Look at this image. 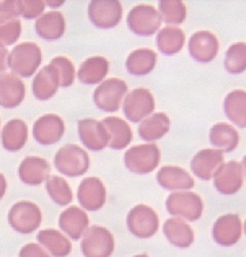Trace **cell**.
Segmentation results:
<instances>
[{
	"mask_svg": "<svg viewBox=\"0 0 246 257\" xmlns=\"http://www.w3.org/2000/svg\"><path fill=\"white\" fill-rule=\"evenodd\" d=\"M42 62L40 47L33 42H24L15 46L9 55L8 67L24 78H29Z\"/></svg>",
	"mask_w": 246,
	"mask_h": 257,
	"instance_id": "obj_1",
	"label": "cell"
},
{
	"mask_svg": "<svg viewBox=\"0 0 246 257\" xmlns=\"http://www.w3.org/2000/svg\"><path fill=\"white\" fill-rule=\"evenodd\" d=\"M55 165L64 175L70 177L83 175L89 168L88 154L77 145H66L57 152Z\"/></svg>",
	"mask_w": 246,
	"mask_h": 257,
	"instance_id": "obj_2",
	"label": "cell"
},
{
	"mask_svg": "<svg viewBox=\"0 0 246 257\" xmlns=\"http://www.w3.org/2000/svg\"><path fill=\"white\" fill-rule=\"evenodd\" d=\"M10 225L20 234H32L40 226L42 213L36 204L30 201H20L13 205L9 215Z\"/></svg>",
	"mask_w": 246,
	"mask_h": 257,
	"instance_id": "obj_3",
	"label": "cell"
},
{
	"mask_svg": "<svg viewBox=\"0 0 246 257\" xmlns=\"http://www.w3.org/2000/svg\"><path fill=\"white\" fill-rule=\"evenodd\" d=\"M160 161V150L155 144L139 145L129 149L125 155L127 168L136 174H148L156 169Z\"/></svg>",
	"mask_w": 246,
	"mask_h": 257,
	"instance_id": "obj_4",
	"label": "cell"
},
{
	"mask_svg": "<svg viewBox=\"0 0 246 257\" xmlns=\"http://www.w3.org/2000/svg\"><path fill=\"white\" fill-rule=\"evenodd\" d=\"M166 209L171 215L195 221L202 216L203 202L196 193L176 192L166 199Z\"/></svg>",
	"mask_w": 246,
	"mask_h": 257,
	"instance_id": "obj_5",
	"label": "cell"
},
{
	"mask_svg": "<svg viewBox=\"0 0 246 257\" xmlns=\"http://www.w3.org/2000/svg\"><path fill=\"white\" fill-rule=\"evenodd\" d=\"M115 248L114 237L109 229L100 225L88 228L81 242L84 257H110Z\"/></svg>",
	"mask_w": 246,
	"mask_h": 257,
	"instance_id": "obj_6",
	"label": "cell"
},
{
	"mask_svg": "<svg viewBox=\"0 0 246 257\" xmlns=\"http://www.w3.org/2000/svg\"><path fill=\"white\" fill-rule=\"evenodd\" d=\"M128 227L137 238L149 239L153 237L159 227L157 213L147 205H137L128 214Z\"/></svg>",
	"mask_w": 246,
	"mask_h": 257,
	"instance_id": "obj_7",
	"label": "cell"
},
{
	"mask_svg": "<svg viewBox=\"0 0 246 257\" xmlns=\"http://www.w3.org/2000/svg\"><path fill=\"white\" fill-rule=\"evenodd\" d=\"M161 17L152 6L139 5L128 15L129 28L137 35L152 36L161 26Z\"/></svg>",
	"mask_w": 246,
	"mask_h": 257,
	"instance_id": "obj_8",
	"label": "cell"
},
{
	"mask_svg": "<svg viewBox=\"0 0 246 257\" xmlns=\"http://www.w3.org/2000/svg\"><path fill=\"white\" fill-rule=\"evenodd\" d=\"M128 89L126 81L118 78H109L95 88L93 92L94 104L104 112H116Z\"/></svg>",
	"mask_w": 246,
	"mask_h": 257,
	"instance_id": "obj_9",
	"label": "cell"
},
{
	"mask_svg": "<svg viewBox=\"0 0 246 257\" xmlns=\"http://www.w3.org/2000/svg\"><path fill=\"white\" fill-rule=\"evenodd\" d=\"M123 8L117 0H93L88 5V17L96 28L116 27L122 18Z\"/></svg>",
	"mask_w": 246,
	"mask_h": 257,
	"instance_id": "obj_10",
	"label": "cell"
},
{
	"mask_svg": "<svg viewBox=\"0 0 246 257\" xmlns=\"http://www.w3.org/2000/svg\"><path fill=\"white\" fill-rule=\"evenodd\" d=\"M155 109V99L149 89L136 88L131 91L123 102V113L134 122H140Z\"/></svg>",
	"mask_w": 246,
	"mask_h": 257,
	"instance_id": "obj_11",
	"label": "cell"
},
{
	"mask_svg": "<svg viewBox=\"0 0 246 257\" xmlns=\"http://www.w3.org/2000/svg\"><path fill=\"white\" fill-rule=\"evenodd\" d=\"M244 166L237 161H229L215 171L213 175V184L218 193L221 195H234L243 185Z\"/></svg>",
	"mask_w": 246,
	"mask_h": 257,
	"instance_id": "obj_12",
	"label": "cell"
},
{
	"mask_svg": "<svg viewBox=\"0 0 246 257\" xmlns=\"http://www.w3.org/2000/svg\"><path fill=\"white\" fill-rule=\"evenodd\" d=\"M77 198L82 208L88 211H97L106 203L107 190L100 178L87 177L79 185Z\"/></svg>",
	"mask_w": 246,
	"mask_h": 257,
	"instance_id": "obj_13",
	"label": "cell"
},
{
	"mask_svg": "<svg viewBox=\"0 0 246 257\" xmlns=\"http://www.w3.org/2000/svg\"><path fill=\"white\" fill-rule=\"evenodd\" d=\"M65 123L56 114H46L36 120L33 125V137L37 143L49 146L58 143L64 136Z\"/></svg>",
	"mask_w": 246,
	"mask_h": 257,
	"instance_id": "obj_14",
	"label": "cell"
},
{
	"mask_svg": "<svg viewBox=\"0 0 246 257\" xmlns=\"http://www.w3.org/2000/svg\"><path fill=\"white\" fill-rule=\"evenodd\" d=\"M242 236V221L237 214H226L216 219L212 227V238L220 246L230 247Z\"/></svg>",
	"mask_w": 246,
	"mask_h": 257,
	"instance_id": "obj_15",
	"label": "cell"
},
{
	"mask_svg": "<svg viewBox=\"0 0 246 257\" xmlns=\"http://www.w3.org/2000/svg\"><path fill=\"white\" fill-rule=\"evenodd\" d=\"M188 49L196 62L209 63L218 53V40L209 31H198L191 36Z\"/></svg>",
	"mask_w": 246,
	"mask_h": 257,
	"instance_id": "obj_16",
	"label": "cell"
},
{
	"mask_svg": "<svg viewBox=\"0 0 246 257\" xmlns=\"http://www.w3.org/2000/svg\"><path fill=\"white\" fill-rule=\"evenodd\" d=\"M224 153L217 149H204L198 152L191 161L193 173L203 181H210L215 171L224 164Z\"/></svg>",
	"mask_w": 246,
	"mask_h": 257,
	"instance_id": "obj_17",
	"label": "cell"
},
{
	"mask_svg": "<svg viewBox=\"0 0 246 257\" xmlns=\"http://www.w3.org/2000/svg\"><path fill=\"white\" fill-rule=\"evenodd\" d=\"M78 135L84 147L91 151L104 150L109 144V135L104 124L95 119L80 120Z\"/></svg>",
	"mask_w": 246,
	"mask_h": 257,
	"instance_id": "obj_18",
	"label": "cell"
},
{
	"mask_svg": "<svg viewBox=\"0 0 246 257\" xmlns=\"http://www.w3.org/2000/svg\"><path fill=\"white\" fill-rule=\"evenodd\" d=\"M24 82L13 73L0 75V107L13 109L22 104L25 97Z\"/></svg>",
	"mask_w": 246,
	"mask_h": 257,
	"instance_id": "obj_19",
	"label": "cell"
},
{
	"mask_svg": "<svg viewBox=\"0 0 246 257\" xmlns=\"http://www.w3.org/2000/svg\"><path fill=\"white\" fill-rule=\"evenodd\" d=\"M88 224L87 214L76 206L67 208L59 217L60 228L74 241H78L85 234Z\"/></svg>",
	"mask_w": 246,
	"mask_h": 257,
	"instance_id": "obj_20",
	"label": "cell"
},
{
	"mask_svg": "<svg viewBox=\"0 0 246 257\" xmlns=\"http://www.w3.org/2000/svg\"><path fill=\"white\" fill-rule=\"evenodd\" d=\"M51 173V165L40 157L25 158L19 167L20 179L26 185L38 186L45 182Z\"/></svg>",
	"mask_w": 246,
	"mask_h": 257,
	"instance_id": "obj_21",
	"label": "cell"
},
{
	"mask_svg": "<svg viewBox=\"0 0 246 257\" xmlns=\"http://www.w3.org/2000/svg\"><path fill=\"white\" fill-rule=\"evenodd\" d=\"M59 87V74L52 64L43 67L34 77L32 82L33 94L40 100H47L53 97L57 93Z\"/></svg>",
	"mask_w": 246,
	"mask_h": 257,
	"instance_id": "obj_22",
	"label": "cell"
},
{
	"mask_svg": "<svg viewBox=\"0 0 246 257\" xmlns=\"http://www.w3.org/2000/svg\"><path fill=\"white\" fill-rule=\"evenodd\" d=\"M158 184L167 191H184L194 187L195 182L191 174L178 166H163L157 173Z\"/></svg>",
	"mask_w": 246,
	"mask_h": 257,
	"instance_id": "obj_23",
	"label": "cell"
},
{
	"mask_svg": "<svg viewBox=\"0 0 246 257\" xmlns=\"http://www.w3.org/2000/svg\"><path fill=\"white\" fill-rule=\"evenodd\" d=\"M66 29V22L61 12L52 11L40 16L35 23V30L39 37L45 40L60 39Z\"/></svg>",
	"mask_w": 246,
	"mask_h": 257,
	"instance_id": "obj_24",
	"label": "cell"
},
{
	"mask_svg": "<svg viewBox=\"0 0 246 257\" xmlns=\"http://www.w3.org/2000/svg\"><path fill=\"white\" fill-rule=\"evenodd\" d=\"M163 234L167 241L178 248H189L194 242L193 228L181 218H168L163 224Z\"/></svg>",
	"mask_w": 246,
	"mask_h": 257,
	"instance_id": "obj_25",
	"label": "cell"
},
{
	"mask_svg": "<svg viewBox=\"0 0 246 257\" xmlns=\"http://www.w3.org/2000/svg\"><path fill=\"white\" fill-rule=\"evenodd\" d=\"M109 135L108 146L114 150L126 149L133 140V132L130 125L119 117L110 116L101 121Z\"/></svg>",
	"mask_w": 246,
	"mask_h": 257,
	"instance_id": "obj_26",
	"label": "cell"
},
{
	"mask_svg": "<svg viewBox=\"0 0 246 257\" xmlns=\"http://www.w3.org/2000/svg\"><path fill=\"white\" fill-rule=\"evenodd\" d=\"M39 245L54 257H67L72 251L69 239L55 228L40 230L36 237Z\"/></svg>",
	"mask_w": 246,
	"mask_h": 257,
	"instance_id": "obj_27",
	"label": "cell"
},
{
	"mask_svg": "<svg viewBox=\"0 0 246 257\" xmlns=\"http://www.w3.org/2000/svg\"><path fill=\"white\" fill-rule=\"evenodd\" d=\"M28 140V126L21 119L9 121L2 133V143L6 150L17 152L26 145Z\"/></svg>",
	"mask_w": 246,
	"mask_h": 257,
	"instance_id": "obj_28",
	"label": "cell"
},
{
	"mask_svg": "<svg viewBox=\"0 0 246 257\" xmlns=\"http://www.w3.org/2000/svg\"><path fill=\"white\" fill-rule=\"evenodd\" d=\"M170 128L169 117L164 113H156L145 119L139 126V136L147 142H154L163 138Z\"/></svg>",
	"mask_w": 246,
	"mask_h": 257,
	"instance_id": "obj_29",
	"label": "cell"
},
{
	"mask_svg": "<svg viewBox=\"0 0 246 257\" xmlns=\"http://www.w3.org/2000/svg\"><path fill=\"white\" fill-rule=\"evenodd\" d=\"M210 144L223 153L233 152L239 144V134L235 128L227 123L213 125L209 133Z\"/></svg>",
	"mask_w": 246,
	"mask_h": 257,
	"instance_id": "obj_30",
	"label": "cell"
},
{
	"mask_svg": "<svg viewBox=\"0 0 246 257\" xmlns=\"http://www.w3.org/2000/svg\"><path fill=\"white\" fill-rule=\"evenodd\" d=\"M157 63V55L150 48H139L129 56L126 66L130 74L145 76L153 71Z\"/></svg>",
	"mask_w": 246,
	"mask_h": 257,
	"instance_id": "obj_31",
	"label": "cell"
},
{
	"mask_svg": "<svg viewBox=\"0 0 246 257\" xmlns=\"http://www.w3.org/2000/svg\"><path fill=\"white\" fill-rule=\"evenodd\" d=\"M109 63L104 57H91L78 70V79L84 84L100 83L108 74Z\"/></svg>",
	"mask_w": 246,
	"mask_h": 257,
	"instance_id": "obj_32",
	"label": "cell"
},
{
	"mask_svg": "<svg viewBox=\"0 0 246 257\" xmlns=\"http://www.w3.org/2000/svg\"><path fill=\"white\" fill-rule=\"evenodd\" d=\"M186 40L185 33L182 29L178 27H168L163 28L156 37L157 47L160 53L166 56L176 55L182 50Z\"/></svg>",
	"mask_w": 246,
	"mask_h": 257,
	"instance_id": "obj_33",
	"label": "cell"
},
{
	"mask_svg": "<svg viewBox=\"0 0 246 257\" xmlns=\"http://www.w3.org/2000/svg\"><path fill=\"white\" fill-rule=\"evenodd\" d=\"M225 113L230 121L240 128L246 126V92L242 89L231 91L225 98Z\"/></svg>",
	"mask_w": 246,
	"mask_h": 257,
	"instance_id": "obj_34",
	"label": "cell"
},
{
	"mask_svg": "<svg viewBox=\"0 0 246 257\" xmlns=\"http://www.w3.org/2000/svg\"><path fill=\"white\" fill-rule=\"evenodd\" d=\"M45 188L48 196L59 206H67L73 200V193L69 184L58 175H51L46 179Z\"/></svg>",
	"mask_w": 246,
	"mask_h": 257,
	"instance_id": "obj_35",
	"label": "cell"
},
{
	"mask_svg": "<svg viewBox=\"0 0 246 257\" xmlns=\"http://www.w3.org/2000/svg\"><path fill=\"white\" fill-rule=\"evenodd\" d=\"M161 20L166 24L180 25L186 20L187 9L180 0H161L158 3Z\"/></svg>",
	"mask_w": 246,
	"mask_h": 257,
	"instance_id": "obj_36",
	"label": "cell"
},
{
	"mask_svg": "<svg viewBox=\"0 0 246 257\" xmlns=\"http://www.w3.org/2000/svg\"><path fill=\"white\" fill-rule=\"evenodd\" d=\"M225 68L230 74H241L246 69V44L237 42L229 47L225 58Z\"/></svg>",
	"mask_w": 246,
	"mask_h": 257,
	"instance_id": "obj_37",
	"label": "cell"
},
{
	"mask_svg": "<svg viewBox=\"0 0 246 257\" xmlns=\"http://www.w3.org/2000/svg\"><path fill=\"white\" fill-rule=\"evenodd\" d=\"M51 64L57 69L60 78L61 87H69L75 80V68L72 62L66 57H57L52 60Z\"/></svg>",
	"mask_w": 246,
	"mask_h": 257,
	"instance_id": "obj_38",
	"label": "cell"
},
{
	"mask_svg": "<svg viewBox=\"0 0 246 257\" xmlns=\"http://www.w3.org/2000/svg\"><path fill=\"white\" fill-rule=\"evenodd\" d=\"M22 24L19 19L0 24V45H12L21 36Z\"/></svg>",
	"mask_w": 246,
	"mask_h": 257,
	"instance_id": "obj_39",
	"label": "cell"
},
{
	"mask_svg": "<svg viewBox=\"0 0 246 257\" xmlns=\"http://www.w3.org/2000/svg\"><path fill=\"white\" fill-rule=\"evenodd\" d=\"M20 15L26 20H33L39 18L44 12L45 3L39 0H28V2H19Z\"/></svg>",
	"mask_w": 246,
	"mask_h": 257,
	"instance_id": "obj_40",
	"label": "cell"
},
{
	"mask_svg": "<svg viewBox=\"0 0 246 257\" xmlns=\"http://www.w3.org/2000/svg\"><path fill=\"white\" fill-rule=\"evenodd\" d=\"M19 16V2H0V24L11 20H16Z\"/></svg>",
	"mask_w": 246,
	"mask_h": 257,
	"instance_id": "obj_41",
	"label": "cell"
},
{
	"mask_svg": "<svg viewBox=\"0 0 246 257\" xmlns=\"http://www.w3.org/2000/svg\"><path fill=\"white\" fill-rule=\"evenodd\" d=\"M20 257H52L39 244L29 243L22 247L19 253Z\"/></svg>",
	"mask_w": 246,
	"mask_h": 257,
	"instance_id": "obj_42",
	"label": "cell"
},
{
	"mask_svg": "<svg viewBox=\"0 0 246 257\" xmlns=\"http://www.w3.org/2000/svg\"><path fill=\"white\" fill-rule=\"evenodd\" d=\"M9 50L6 46L0 45V73L6 71L8 68V59H9Z\"/></svg>",
	"mask_w": 246,
	"mask_h": 257,
	"instance_id": "obj_43",
	"label": "cell"
},
{
	"mask_svg": "<svg viewBox=\"0 0 246 257\" xmlns=\"http://www.w3.org/2000/svg\"><path fill=\"white\" fill-rule=\"evenodd\" d=\"M7 179L3 173H0V200H2L7 192Z\"/></svg>",
	"mask_w": 246,
	"mask_h": 257,
	"instance_id": "obj_44",
	"label": "cell"
},
{
	"mask_svg": "<svg viewBox=\"0 0 246 257\" xmlns=\"http://www.w3.org/2000/svg\"><path fill=\"white\" fill-rule=\"evenodd\" d=\"M46 4L52 8H57V7L62 6L64 4V2H59V3H57V2H46Z\"/></svg>",
	"mask_w": 246,
	"mask_h": 257,
	"instance_id": "obj_45",
	"label": "cell"
},
{
	"mask_svg": "<svg viewBox=\"0 0 246 257\" xmlns=\"http://www.w3.org/2000/svg\"><path fill=\"white\" fill-rule=\"evenodd\" d=\"M134 257H149L147 254H139V255H136Z\"/></svg>",
	"mask_w": 246,
	"mask_h": 257,
	"instance_id": "obj_46",
	"label": "cell"
}]
</instances>
